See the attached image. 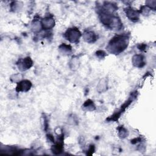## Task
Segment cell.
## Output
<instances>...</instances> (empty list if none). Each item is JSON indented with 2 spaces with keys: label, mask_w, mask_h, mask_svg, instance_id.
Here are the masks:
<instances>
[{
  "label": "cell",
  "mask_w": 156,
  "mask_h": 156,
  "mask_svg": "<svg viewBox=\"0 0 156 156\" xmlns=\"http://www.w3.org/2000/svg\"><path fill=\"white\" fill-rule=\"evenodd\" d=\"M98 13L101 23L111 30H119L122 28L121 19L115 13H111L105 10L102 6L98 7Z\"/></svg>",
  "instance_id": "6da1fadb"
},
{
  "label": "cell",
  "mask_w": 156,
  "mask_h": 156,
  "mask_svg": "<svg viewBox=\"0 0 156 156\" xmlns=\"http://www.w3.org/2000/svg\"><path fill=\"white\" fill-rule=\"evenodd\" d=\"M129 36L127 34H118L115 35L108 43L106 49L113 54H119L128 46Z\"/></svg>",
  "instance_id": "7a4b0ae2"
},
{
  "label": "cell",
  "mask_w": 156,
  "mask_h": 156,
  "mask_svg": "<svg viewBox=\"0 0 156 156\" xmlns=\"http://www.w3.org/2000/svg\"><path fill=\"white\" fill-rule=\"evenodd\" d=\"M63 35L64 37L70 43H79L80 38L82 37V34L79 29L74 27L66 29Z\"/></svg>",
  "instance_id": "3957f363"
},
{
  "label": "cell",
  "mask_w": 156,
  "mask_h": 156,
  "mask_svg": "<svg viewBox=\"0 0 156 156\" xmlns=\"http://www.w3.org/2000/svg\"><path fill=\"white\" fill-rule=\"evenodd\" d=\"M136 97L135 95H134L133 94H132V95L129 97V98L127 99V101H126L121 107V108L116 112H115L113 115H112L111 116H110L108 119H107V120L109 121H118V119L120 118L121 114L126 110V109L127 108V107L129 106V105L132 102V101L134 100V98Z\"/></svg>",
  "instance_id": "277c9868"
},
{
  "label": "cell",
  "mask_w": 156,
  "mask_h": 156,
  "mask_svg": "<svg viewBox=\"0 0 156 156\" xmlns=\"http://www.w3.org/2000/svg\"><path fill=\"white\" fill-rule=\"evenodd\" d=\"M18 69L21 71H24L30 69L33 65L32 58L27 56L23 58H20L16 63Z\"/></svg>",
  "instance_id": "5b68a950"
},
{
  "label": "cell",
  "mask_w": 156,
  "mask_h": 156,
  "mask_svg": "<svg viewBox=\"0 0 156 156\" xmlns=\"http://www.w3.org/2000/svg\"><path fill=\"white\" fill-rule=\"evenodd\" d=\"M124 11L127 18L131 21L136 23L139 21L140 15L139 10H136L130 6H128L124 9Z\"/></svg>",
  "instance_id": "8992f818"
},
{
  "label": "cell",
  "mask_w": 156,
  "mask_h": 156,
  "mask_svg": "<svg viewBox=\"0 0 156 156\" xmlns=\"http://www.w3.org/2000/svg\"><path fill=\"white\" fill-rule=\"evenodd\" d=\"M41 23L42 29L44 30H51L55 24V20L52 15H48L45 16L41 20Z\"/></svg>",
  "instance_id": "52a82bcc"
},
{
  "label": "cell",
  "mask_w": 156,
  "mask_h": 156,
  "mask_svg": "<svg viewBox=\"0 0 156 156\" xmlns=\"http://www.w3.org/2000/svg\"><path fill=\"white\" fill-rule=\"evenodd\" d=\"M32 86V82L29 80H22L21 81L17 83L16 87L15 88V91L17 93L27 92L30 90Z\"/></svg>",
  "instance_id": "ba28073f"
},
{
  "label": "cell",
  "mask_w": 156,
  "mask_h": 156,
  "mask_svg": "<svg viewBox=\"0 0 156 156\" xmlns=\"http://www.w3.org/2000/svg\"><path fill=\"white\" fill-rule=\"evenodd\" d=\"M132 63L135 67L141 68L146 65L145 57L142 54H135L132 57Z\"/></svg>",
  "instance_id": "9c48e42d"
},
{
  "label": "cell",
  "mask_w": 156,
  "mask_h": 156,
  "mask_svg": "<svg viewBox=\"0 0 156 156\" xmlns=\"http://www.w3.org/2000/svg\"><path fill=\"white\" fill-rule=\"evenodd\" d=\"M82 36L83 40L88 43H94L98 39L97 35L93 30H85Z\"/></svg>",
  "instance_id": "30bf717a"
},
{
  "label": "cell",
  "mask_w": 156,
  "mask_h": 156,
  "mask_svg": "<svg viewBox=\"0 0 156 156\" xmlns=\"http://www.w3.org/2000/svg\"><path fill=\"white\" fill-rule=\"evenodd\" d=\"M102 7L108 12L111 13H115V12L118 10V7L116 4L111 2L105 1L103 2V5H101Z\"/></svg>",
  "instance_id": "8fae6325"
},
{
  "label": "cell",
  "mask_w": 156,
  "mask_h": 156,
  "mask_svg": "<svg viewBox=\"0 0 156 156\" xmlns=\"http://www.w3.org/2000/svg\"><path fill=\"white\" fill-rule=\"evenodd\" d=\"M42 26L41 23V20L37 16L35 17L31 24V30L34 33H39L42 30Z\"/></svg>",
  "instance_id": "7c38bea8"
},
{
  "label": "cell",
  "mask_w": 156,
  "mask_h": 156,
  "mask_svg": "<svg viewBox=\"0 0 156 156\" xmlns=\"http://www.w3.org/2000/svg\"><path fill=\"white\" fill-rule=\"evenodd\" d=\"M97 91L99 93L106 91L108 89V79L107 78L101 79L97 85Z\"/></svg>",
  "instance_id": "4fadbf2b"
},
{
  "label": "cell",
  "mask_w": 156,
  "mask_h": 156,
  "mask_svg": "<svg viewBox=\"0 0 156 156\" xmlns=\"http://www.w3.org/2000/svg\"><path fill=\"white\" fill-rule=\"evenodd\" d=\"M58 51L63 55H69L72 51L73 48L70 44L66 43H62L58 48Z\"/></svg>",
  "instance_id": "5bb4252c"
},
{
  "label": "cell",
  "mask_w": 156,
  "mask_h": 156,
  "mask_svg": "<svg viewBox=\"0 0 156 156\" xmlns=\"http://www.w3.org/2000/svg\"><path fill=\"white\" fill-rule=\"evenodd\" d=\"M80 66V61L77 56L73 57L69 62V67L72 71H76Z\"/></svg>",
  "instance_id": "9a60e30c"
},
{
  "label": "cell",
  "mask_w": 156,
  "mask_h": 156,
  "mask_svg": "<svg viewBox=\"0 0 156 156\" xmlns=\"http://www.w3.org/2000/svg\"><path fill=\"white\" fill-rule=\"evenodd\" d=\"M82 109L85 111L93 112L96 110V105L92 100L88 99L85 101L83 104Z\"/></svg>",
  "instance_id": "2e32d148"
},
{
  "label": "cell",
  "mask_w": 156,
  "mask_h": 156,
  "mask_svg": "<svg viewBox=\"0 0 156 156\" xmlns=\"http://www.w3.org/2000/svg\"><path fill=\"white\" fill-rule=\"evenodd\" d=\"M117 130H118V135L121 139H124L126 137H127V136L129 135L128 130L126 128H125L123 126H119L117 128Z\"/></svg>",
  "instance_id": "e0dca14e"
},
{
  "label": "cell",
  "mask_w": 156,
  "mask_h": 156,
  "mask_svg": "<svg viewBox=\"0 0 156 156\" xmlns=\"http://www.w3.org/2000/svg\"><path fill=\"white\" fill-rule=\"evenodd\" d=\"M23 6V3L21 1H12L10 4V9L12 11L17 12L20 10Z\"/></svg>",
  "instance_id": "ac0fdd59"
},
{
  "label": "cell",
  "mask_w": 156,
  "mask_h": 156,
  "mask_svg": "<svg viewBox=\"0 0 156 156\" xmlns=\"http://www.w3.org/2000/svg\"><path fill=\"white\" fill-rule=\"evenodd\" d=\"M10 80L12 82L17 83L23 80V75L21 73L13 74L10 76Z\"/></svg>",
  "instance_id": "d6986e66"
},
{
  "label": "cell",
  "mask_w": 156,
  "mask_h": 156,
  "mask_svg": "<svg viewBox=\"0 0 156 156\" xmlns=\"http://www.w3.org/2000/svg\"><path fill=\"white\" fill-rule=\"evenodd\" d=\"M150 10H155L156 9V1L151 0V1H146V5Z\"/></svg>",
  "instance_id": "ffe728a7"
},
{
  "label": "cell",
  "mask_w": 156,
  "mask_h": 156,
  "mask_svg": "<svg viewBox=\"0 0 156 156\" xmlns=\"http://www.w3.org/2000/svg\"><path fill=\"white\" fill-rule=\"evenodd\" d=\"M150 9L146 6V5H141L140 7V9L139 10L140 13L144 15V16H147L149 14Z\"/></svg>",
  "instance_id": "44dd1931"
},
{
  "label": "cell",
  "mask_w": 156,
  "mask_h": 156,
  "mask_svg": "<svg viewBox=\"0 0 156 156\" xmlns=\"http://www.w3.org/2000/svg\"><path fill=\"white\" fill-rule=\"evenodd\" d=\"M95 55H96V57L100 59H103L106 56H107V53L103 51V50H98L96 52Z\"/></svg>",
  "instance_id": "7402d4cb"
},
{
  "label": "cell",
  "mask_w": 156,
  "mask_h": 156,
  "mask_svg": "<svg viewBox=\"0 0 156 156\" xmlns=\"http://www.w3.org/2000/svg\"><path fill=\"white\" fill-rule=\"evenodd\" d=\"M42 119H43V128L44 130L45 131H47L48 129V126H49V123H48V119L47 118V116L45 115H43V116H42Z\"/></svg>",
  "instance_id": "603a6c76"
},
{
  "label": "cell",
  "mask_w": 156,
  "mask_h": 156,
  "mask_svg": "<svg viewBox=\"0 0 156 156\" xmlns=\"http://www.w3.org/2000/svg\"><path fill=\"white\" fill-rule=\"evenodd\" d=\"M68 122L72 125H76V124H77L78 120L76 117H75L74 115H72L69 118Z\"/></svg>",
  "instance_id": "cb8c5ba5"
},
{
  "label": "cell",
  "mask_w": 156,
  "mask_h": 156,
  "mask_svg": "<svg viewBox=\"0 0 156 156\" xmlns=\"http://www.w3.org/2000/svg\"><path fill=\"white\" fill-rule=\"evenodd\" d=\"M141 141H142V139L141 137H137V138H135L131 140V143L133 144H135L136 143L141 142Z\"/></svg>",
  "instance_id": "d4e9b609"
},
{
  "label": "cell",
  "mask_w": 156,
  "mask_h": 156,
  "mask_svg": "<svg viewBox=\"0 0 156 156\" xmlns=\"http://www.w3.org/2000/svg\"><path fill=\"white\" fill-rule=\"evenodd\" d=\"M137 47L139 50L143 51H144L147 48V45L144 43H141V44H139Z\"/></svg>",
  "instance_id": "484cf974"
},
{
  "label": "cell",
  "mask_w": 156,
  "mask_h": 156,
  "mask_svg": "<svg viewBox=\"0 0 156 156\" xmlns=\"http://www.w3.org/2000/svg\"><path fill=\"white\" fill-rule=\"evenodd\" d=\"M46 138H47V140L48 141H49L50 142H52V143H55V140H54V138L53 136V135L52 134H47L46 135Z\"/></svg>",
  "instance_id": "4316f807"
}]
</instances>
